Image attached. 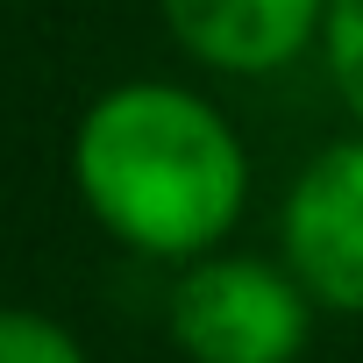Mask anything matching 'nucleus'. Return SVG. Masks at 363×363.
Listing matches in <instances>:
<instances>
[{
	"mask_svg": "<svg viewBox=\"0 0 363 363\" xmlns=\"http://www.w3.org/2000/svg\"><path fill=\"white\" fill-rule=\"evenodd\" d=\"M79 207L157 264L221 250L250 200V157L228 114L171 79L107 86L72 128Z\"/></svg>",
	"mask_w": 363,
	"mask_h": 363,
	"instance_id": "nucleus-1",
	"label": "nucleus"
},
{
	"mask_svg": "<svg viewBox=\"0 0 363 363\" xmlns=\"http://www.w3.org/2000/svg\"><path fill=\"white\" fill-rule=\"evenodd\" d=\"M313 299L285 264L207 250L171 285V342L186 363H299Z\"/></svg>",
	"mask_w": 363,
	"mask_h": 363,
	"instance_id": "nucleus-2",
	"label": "nucleus"
},
{
	"mask_svg": "<svg viewBox=\"0 0 363 363\" xmlns=\"http://www.w3.org/2000/svg\"><path fill=\"white\" fill-rule=\"evenodd\" d=\"M285 271L306 285L320 313L363 320V135L313 150L278 214Z\"/></svg>",
	"mask_w": 363,
	"mask_h": 363,
	"instance_id": "nucleus-3",
	"label": "nucleus"
},
{
	"mask_svg": "<svg viewBox=\"0 0 363 363\" xmlns=\"http://www.w3.org/2000/svg\"><path fill=\"white\" fill-rule=\"evenodd\" d=\"M157 15L186 57L235 79H264L320 43L328 0H157Z\"/></svg>",
	"mask_w": 363,
	"mask_h": 363,
	"instance_id": "nucleus-4",
	"label": "nucleus"
},
{
	"mask_svg": "<svg viewBox=\"0 0 363 363\" xmlns=\"http://www.w3.org/2000/svg\"><path fill=\"white\" fill-rule=\"evenodd\" d=\"M0 363H93L79 335L36 306H0Z\"/></svg>",
	"mask_w": 363,
	"mask_h": 363,
	"instance_id": "nucleus-5",
	"label": "nucleus"
},
{
	"mask_svg": "<svg viewBox=\"0 0 363 363\" xmlns=\"http://www.w3.org/2000/svg\"><path fill=\"white\" fill-rule=\"evenodd\" d=\"M320 57H328V79H335L342 107L363 121V0H328V22H320Z\"/></svg>",
	"mask_w": 363,
	"mask_h": 363,
	"instance_id": "nucleus-6",
	"label": "nucleus"
}]
</instances>
